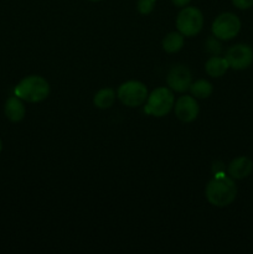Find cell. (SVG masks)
Instances as JSON below:
<instances>
[{
	"label": "cell",
	"mask_w": 253,
	"mask_h": 254,
	"mask_svg": "<svg viewBox=\"0 0 253 254\" xmlns=\"http://www.w3.org/2000/svg\"><path fill=\"white\" fill-rule=\"evenodd\" d=\"M206 198L216 207H226L235 201L237 188L231 176L217 174L206 186Z\"/></svg>",
	"instance_id": "6da1fadb"
},
{
	"label": "cell",
	"mask_w": 253,
	"mask_h": 254,
	"mask_svg": "<svg viewBox=\"0 0 253 254\" xmlns=\"http://www.w3.org/2000/svg\"><path fill=\"white\" fill-rule=\"evenodd\" d=\"M50 84L44 77L29 76L19 82L15 87V96L29 103L42 102L49 97Z\"/></svg>",
	"instance_id": "7a4b0ae2"
},
{
	"label": "cell",
	"mask_w": 253,
	"mask_h": 254,
	"mask_svg": "<svg viewBox=\"0 0 253 254\" xmlns=\"http://www.w3.org/2000/svg\"><path fill=\"white\" fill-rule=\"evenodd\" d=\"M174 104H175V97L173 91L168 87H159L148 96L144 111L149 116L160 118L166 116L174 108Z\"/></svg>",
	"instance_id": "3957f363"
},
{
	"label": "cell",
	"mask_w": 253,
	"mask_h": 254,
	"mask_svg": "<svg viewBox=\"0 0 253 254\" xmlns=\"http://www.w3.org/2000/svg\"><path fill=\"white\" fill-rule=\"evenodd\" d=\"M117 96L124 106L135 108L145 103L149 94L144 83L139 81H126L119 86Z\"/></svg>",
	"instance_id": "277c9868"
},
{
	"label": "cell",
	"mask_w": 253,
	"mask_h": 254,
	"mask_svg": "<svg viewBox=\"0 0 253 254\" xmlns=\"http://www.w3.org/2000/svg\"><path fill=\"white\" fill-rule=\"evenodd\" d=\"M176 26H178L179 32H181L184 36H196L203 26L202 12L197 7H184L176 17Z\"/></svg>",
	"instance_id": "5b68a950"
},
{
	"label": "cell",
	"mask_w": 253,
	"mask_h": 254,
	"mask_svg": "<svg viewBox=\"0 0 253 254\" xmlns=\"http://www.w3.org/2000/svg\"><path fill=\"white\" fill-rule=\"evenodd\" d=\"M241 20L233 12H223L212 22V34L218 40H231L238 35Z\"/></svg>",
	"instance_id": "8992f818"
},
{
	"label": "cell",
	"mask_w": 253,
	"mask_h": 254,
	"mask_svg": "<svg viewBox=\"0 0 253 254\" xmlns=\"http://www.w3.org/2000/svg\"><path fill=\"white\" fill-rule=\"evenodd\" d=\"M230 68L232 69H246L252 64L253 62V49L248 45L238 44L230 47L226 54Z\"/></svg>",
	"instance_id": "52a82bcc"
},
{
	"label": "cell",
	"mask_w": 253,
	"mask_h": 254,
	"mask_svg": "<svg viewBox=\"0 0 253 254\" xmlns=\"http://www.w3.org/2000/svg\"><path fill=\"white\" fill-rule=\"evenodd\" d=\"M166 83L171 91L184 93L190 89L191 83H192V76H191L190 69L183 64L174 66L166 76Z\"/></svg>",
	"instance_id": "ba28073f"
},
{
	"label": "cell",
	"mask_w": 253,
	"mask_h": 254,
	"mask_svg": "<svg viewBox=\"0 0 253 254\" xmlns=\"http://www.w3.org/2000/svg\"><path fill=\"white\" fill-rule=\"evenodd\" d=\"M174 109L176 118L184 123H191L195 121L200 112L197 101L192 96H181L174 104Z\"/></svg>",
	"instance_id": "9c48e42d"
},
{
	"label": "cell",
	"mask_w": 253,
	"mask_h": 254,
	"mask_svg": "<svg viewBox=\"0 0 253 254\" xmlns=\"http://www.w3.org/2000/svg\"><path fill=\"white\" fill-rule=\"evenodd\" d=\"M253 170V161L247 156H238L228 164V175L236 180H242L251 175Z\"/></svg>",
	"instance_id": "30bf717a"
},
{
	"label": "cell",
	"mask_w": 253,
	"mask_h": 254,
	"mask_svg": "<svg viewBox=\"0 0 253 254\" xmlns=\"http://www.w3.org/2000/svg\"><path fill=\"white\" fill-rule=\"evenodd\" d=\"M4 111L6 118L9 121L14 122V123L22 121L25 117V113H26V109H25L24 103H22V99H20L16 96H12L10 98H7Z\"/></svg>",
	"instance_id": "8fae6325"
},
{
	"label": "cell",
	"mask_w": 253,
	"mask_h": 254,
	"mask_svg": "<svg viewBox=\"0 0 253 254\" xmlns=\"http://www.w3.org/2000/svg\"><path fill=\"white\" fill-rule=\"evenodd\" d=\"M228 68H230V64H228L226 57L212 56L210 57L205 64L206 73H207L208 76L213 77V78L223 76V74L227 72Z\"/></svg>",
	"instance_id": "7c38bea8"
},
{
	"label": "cell",
	"mask_w": 253,
	"mask_h": 254,
	"mask_svg": "<svg viewBox=\"0 0 253 254\" xmlns=\"http://www.w3.org/2000/svg\"><path fill=\"white\" fill-rule=\"evenodd\" d=\"M184 35L181 32H170V34L166 35L163 39V49L164 51H166L168 54H175V52L180 51L184 46Z\"/></svg>",
	"instance_id": "4fadbf2b"
},
{
	"label": "cell",
	"mask_w": 253,
	"mask_h": 254,
	"mask_svg": "<svg viewBox=\"0 0 253 254\" xmlns=\"http://www.w3.org/2000/svg\"><path fill=\"white\" fill-rule=\"evenodd\" d=\"M116 101V92L112 88H103L97 92L93 97V103L97 108L107 109L111 108Z\"/></svg>",
	"instance_id": "5bb4252c"
},
{
	"label": "cell",
	"mask_w": 253,
	"mask_h": 254,
	"mask_svg": "<svg viewBox=\"0 0 253 254\" xmlns=\"http://www.w3.org/2000/svg\"><path fill=\"white\" fill-rule=\"evenodd\" d=\"M190 92L195 98H208L212 94L213 87L206 79H198L190 86Z\"/></svg>",
	"instance_id": "9a60e30c"
},
{
	"label": "cell",
	"mask_w": 253,
	"mask_h": 254,
	"mask_svg": "<svg viewBox=\"0 0 253 254\" xmlns=\"http://www.w3.org/2000/svg\"><path fill=\"white\" fill-rule=\"evenodd\" d=\"M155 6V0H138V11L143 15L150 14Z\"/></svg>",
	"instance_id": "2e32d148"
},
{
	"label": "cell",
	"mask_w": 253,
	"mask_h": 254,
	"mask_svg": "<svg viewBox=\"0 0 253 254\" xmlns=\"http://www.w3.org/2000/svg\"><path fill=\"white\" fill-rule=\"evenodd\" d=\"M206 50H207L210 54H212L213 56H218V54L221 52V44L218 42L217 37H210L206 42Z\"/></svg>",
	"instance_id": "e0dca14e"
},
{
	"label": "cell",
	"mask_w": 253,
	"mask_h": 254,
	"mask_svg": "<svg viewBox=\"0 0 253 254\" xmlns=\"http://www.w3.org/2000/svg\"><path fill=\"white\" fill-rule=\"evenodd\" d=\"M233 5L238 9H250L251 6H253V0H232Z\"/></svg>",
	"instance_id": "ac0fdd59"
},
{
	"label": "cell",
	"mask_w": 253,
	"mask_h": 254,
	"mask_svg": "<svg viewBox=\"0 0 253 254\" xmlns=\"http://www.w3.org/2000/svg\"><path fill=\"white\" fill-rule=\"evenodd\" d=\"M171 1H173V4L175 5V6L184 7V6H186V5H188L191 0H171Z\"/></svg>",
	"instance_id": "d6986e66"
},
{
	"label": "cell",
	"mask_w": 253,
	"mask_h": 254,
	"mask_svg": "<svg viewBox=\"0 0 253 254\" xmlns=\"http://www.w3.org/2000/svg\"><path fill=\"white\" fill-rule=\"evenodd\" d=\"M1 149H2V144H1V140H0V153H1Z\"/></svg>",
	"instance_id": "ffe728a7"
},
{
	"label": "cell",
	"mask_w": 253,
	"mask_h": 254,
	"mask_svg": "<svg viewBox=\"0 0 253 254\" xmlns=\"http://www.w3.org/2000/svg\"><path fill=\"white\" fill-rule=\"evenodd\" d=\"M89 1H101V0H89Z\"/></svg>",
	"instance_id": "44dd1931"
}]
</instances>
